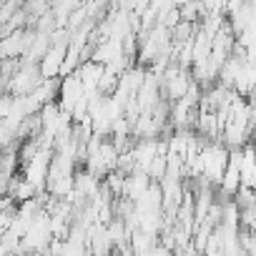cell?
<instances>
[{
	"label": "cell",
	"mask_w": 256,
	"mask_h": 256,
	"mask_svg": "<svg viewBox=\"0 0 256 256\" xmlns=\"http://www.w3.org/2000/svg\"><path fill=\"white\" fill-rule=\"evenodd\" d=\"M228 158H231V151L224 144L204 141V148H201V161H204V176L201 178H204V184L221 186L224 174L228 168Z\"/></svg>",
	"instance_id": "obj_1"
},
{
	"label": "cell",
	"mask_w": 256,
	"mask_h": 256,
	"mask_svg": "<svg viewBox=\"0 0 256 256\" xmlns=\"http://www.w3.org/2000/svg\"><path fill=\"white\" fill-rule=\"evenodd\" d=\"M53 228H50V214L48 211H43L36 221H33V226L28 228V234H26V238H23V251L30 256V254H46L48 248H50V244H53Z\"/></svg>",
	"instance_id": "obj_2"
},
{
	"label": "cell",
	"mask_w": 256,
	"mask_h": 256,
	"mask_svg": "<svg viewBox=\"0 0 256 256\" xmlns=\"http://www.w3.org/2000/svg\"><path fill=\"white\" fill-rule=\"evenodd\" d=\"M40 86H43L40 68L33 66V63L20 60V68H18V73L10 78L6 93H10V96H16V98H26V96H30V93H33L36 88H40Z\"/></svg>",
	"instance_id": "obj_3"
},
{
	"label": "cell",
	"mask_w": 256,
	"mask_h": 256,
	"mask_svg": "<svg viewBox=\"0 0 256 256\" xmlns=\"http://www.w3.org/2000/svg\"><path fill=\"white\" fill-rule=\"evenodd\" d=\"M53 156H56V151H53V148H43L33 161L23 164V178H26L28 184H33L40 194H43V191H46V186H48V176H50Z\"/></svg>",
	"instance_id": "obj_4"
},
{
	"label": "cell",
	"mask_w": 256,
	"mask_h": 256,
	"mask_svg": "<svg viewBox=\"0 0 256 256\" xmlns=\"http://www.w3.org/2000/svg\"><path fill=\"white\" fill-rule=\"evenodd\" d=\"M36 30H16L8 38H0V56L3 60H23L33 46Z\"/></svg>",
	"instance_id": "obj_5"
},
{
	"label": "cell",
	"mask_w": 256,
	"mask_h": 256,
	"mask_svg": "<svg viewBox=\"0 0 256 256\" xmlns=\"http://www.w3.org/2000/svg\"><path fill=\"white\" fill-rule=\"evenodd\" d=\"M86 98H88V96H86V86H83V80L78 78V73H73V76H68V78H60L58 106H60L63 113L73 116L76 106H78L80 100H86Z\"/></svg>",
	"instance_id": "obj_6"
},
{
	"label": "cell",
	"mask_w": 256,
	"mask_h": 256,
	"mask_svg": "<svg viewBox=\"0 0 256 256\" xmlns=\"http://www.w3.org/2000/svg\"><path fill=\"white\" fill-rule=\"evenodd\" d=\"M68 46H70V43L53 46V48L46 53V58L38 63L43 80H58V78H63V63H66V56H68Z\"/></svg>",
	"instance_id": "obj_7"
},
{
	"label": "cell",
	"mask_w": 256,
	"mask_h": 256,
	"mask_svg": "<svg viewBox=\"0 0 256 256\" xmlns=\"http://www.w3.org/2000/svg\"><path fill=\"white\" fill-rule=\"evenodd\" d=\"M103 73H106V66H100V63H96V60H83V63H80L78 78L83 80L86 93H98V86H100Z\"/></svg>",
	"instance_id": "obj_8"
},
{
	"label": "cell",
	"mask_w": 256,
	"mask_h": 256,
	"mask_svg": "<svg viewBox=\"0 0 256 256\" xmlns=\"http://www.w3.org/2000/svg\"><path fill=\"white\" fill-rule=\"evenodd\" d=\"M151 186H154V181H151L146 174L136 171V174H131V176L126 178V196H123V198H128L131 204H138Z\"/></svg>",
	"instance_id": "obj_9"
},
{
	"label": "cell",
	"mask_w": 256,
	"mask_h": 256,
	"mask_svg": "<svg viewBox=\"0 0 256 256\" xmlns=\"http://www.w3.org/2000/svg\"><path fill=\"white\" fill-rule=\"evenodd\" d=\"M156 238L144 234V231H134L131 234V241H128V246H131V254L134 256H151V251L156 248Z\"/></svg>",
	"instance_id": "obj_10"
}]
</instances>
